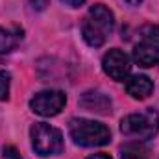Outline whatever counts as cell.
<instances>
[{
  "mask_svg": "<svg viewBox=\"0 0 159 159\" xmlns=\"http://www.w3.org/2000/svg\"><path fill=\"white\" fill-rule=\"evenodd\" d=\"M133 59L141 67H154L159 63V41H143L133 50Z\"/></svg>",
  "mask_w": 159,
  "mask_h": 159,
  "instance_id": "ba28073f",
  "label": "cell"
},
{
  "mask_svg": "<svg viewBox=\"0 0 159 159\" xmlns=\"http://www.w3.org/2000/svg\"><path fill=\"white\" fill-rule=\"evenodd\" d=\"M69 135L80 146H104L111 141V131L107 126L87 119H72L69 122Z\"/></svg>",
  "mask_w": 159,
  "mask_h": 159,
  "instance_id": "7a4b0ae2",
  "label": "cell"
},
{
  "mask_svg": "<svg viewBox=\"0 0 159 159\" xmlns=\"http://www.w3.org/2000/svg\"><path fill=\"white\" fill-rule=\"evenodd\" d=\"M126 91L131 98L135 100H144L152 94L154 91V83L148 76H143V74H137V76H131V78L126 81Z\"/></svg>",
  "mask_w": 159,
  "mask_h": 159,
  "instance_id": "9c48e42d",
  "label": "cell"
},
{
  "mask_svg": "<svg viewBox=\"0 0 159 159\" xmlns=\"http://www.w3.org/2000/svg\"><path fill=\"white\" fill-rule=\"evenodd\" d=\"M87 159H111L107 154H94V156H89Z\"/></svg>",
  "mask_w": 159,
  "mask_h": 159,
  "instance_id": "2e32d148",
  "label": "cell"
},
{
  "mask_svg": "<svg viewBox=\"0 0 159 159\" xmlns=\"http://www.w3.org/2000/svg\"><path fill=\"white\" fill-rule=\"evenodd\" d=\"M61 2H63V4H67L69 7H80L85 0H61Z\"/></svg>",
  "mask_w": 159,
  "mask_h": 159,
  "instance_id": "9a60e30c",
  "label": "cell"
},
{
  "mask_svg": "<svg viewBox=\"0 0 159 159\" xmlns=\"http://www.w3.org/2000/svg\"><path fill=\"white\" fill-rule=\"evenodd\" d=\"M80 106L87 111L98 113V115H109L111 113V98L100 91H87L80 98Z\"/></svg>",
  "mask_w": 159,
  "mask_h": 159,
  "instance_id": "52a82bcc",
  "label": "cell"
},
{
  "mask_svg": "<svg viewBox=\"0 0 159 159\" xmlns=\"http://www.w3.org/2000/svg\"><path fill=\"white\" fill-rule=\"evenodd\" d=\"M113 28H115L113 13L104 4H94L89 9L85 20L81 24V35L89 46L98 48L113 34Z\"/></svg>",
  "mask_w": 159,
  "mask_h": 159,
  "instance_id": "6da1fadb",
  "label": "cell"
},
{
  "mask_svg": "<svg viewBox=\"0 0 159 159\" xmlns=\"http://www.w3.org/2000/svg\"><path fill=\"white\" fill-rule=\"evenodd\" d=\"M67 104V96L61 91H43L30 100V107L41 117H56Z\"/></svg>",
  "mask_w": 159,
  "mask_h": 159,
  "instance_id": "5b68a950",
  "label": "cell"
},
{
  "mask_svg": "<svg viewBox=\"0 0 159 159\" xmlns=\"http://www.w3.org/2000/svg\"><path fill=\"white\" fill-rule=\"evenodd\" d=\"M9 83H11L9 72L0 70V100H7L9 98Z\"/></svg>",
  "mask_w": 159,
  "mask_h": 159,
  "instance_id": "7c38bea8",
  "label": "cell"
},
{
  "mask_svg": "<svg viewBox=\"0 0 159 159\" xmlns=\"http://www.w3.org/2000/svg\"><path fill=\"white\" fill-rule=\"evenodd\" d=\"M30 137H32V146L39 156H57L63 152V135L57 128L50 124L44 122L34 124L30 129Z\"/></svg>",
  "mask_w": 159,
  "mask_h": 159,
  "instance_id": "277c9868",
  "label": "cell"
},
{
  "mask_svg": "<svg viewBox=\"0 0 159 159\" xmlns=\"http://www.w3.org/2000/svg\"><path fill=\"white\" fill-rule=\"evenodd\" d=\"M19 32H11V30H6L0 26V56L2 54H7L15 48V44L19 43Z\"/></svg>",
  "mask_w": 159,
  "mask_h": 159,
  "instance_id": "8fae6325",
  "label": "cell"
},
{
  "mask_svg": "<svg viewBox=\"0 0 159 159\" xmlns=\"http://www.w3.org/2000/svg\"><path fill=\"white\" fill-rule=\"evenodd\" d=\"M141 34H143V37H146V41H159V26L148 24L141 30Z\"/></svg>",
  "mask_w": 159,
  "mask_h": 159,
  "instance_id": "4fadbf2b",
  "label": "cell"
},
{
  "mask_svg": "<svg viewBox=\"0 0 159 159\" xmlns=\"http://www.w3.org/2000/svg\"><path fill=\"white\" fill-rule=\"evenodd\" d=\"M102 69H104V72H106L111 80H115V81H124L126 76L129 74L131 65H129L128 56H126L122 50L113 48V50H109V52L104 56V59H102Z\"/></svg>",
  "mask_w": 159,
  "mask_h": 159,
  "instance_id": "8992f818",
  "label": "cell"
},
{
  "mask_svg": "<svg viewBox=\"0 0 159 159\" xmlns=\"http://www.w3.org/2000/svg\"><path fill=\"white\" fill-rule=\"evenodd\" d=\"M128 2H129L131 6H139V4H141V0H128Z\"/></svg>",
  "mask_w": 159,
  "mask_h": 159,
  "instance_id": "e0dca14e",
  "label": "cell"
},
{
  "mask_svg": "<svg viewBox=\"0 0 159 159\" xmlns=\"http://www.w3.org/2000/svg\"><path fill=\"white\" fill-rule=\"evenodd\" d=\"M159 129V115L154 109L143 111V113H133L120 120V131L126 137L137 139V141H146L152 139Z\"/></svg>",
  "mask_w": 159,
  "mask_h": 159,
  "instance_id": "3957f363",
  "label": "cell"
},
{
  "mask_svg": "<svg viewBox=\"0 0 159 159\" xmlns=\"http://www.w3.org/2000/svg\"><path fill=\"white\" fill-rule=\"evenodd\" d=\"M0 159H20V156H19V152H17L13 146H4V150H2V157Z\"/></svg>",
  "mask_w": 159,
  "mask_h": 159,
  "instance_id": "5bb4252c",
  "label": "cell"
},
{
  "mask_svg": "<svg viewBox=\"0 0 159 159\" xmlns=\"http://www.w3.org/2000/svg\"><path fill=\"white\" fill-rule=\"evenodd\" d=\"M120 159H148V152L139 143H128L120 148Z\"/></svg>",
  "mask_w": 159,
  "mask_h": 159,
  "instance_id": "30bf717a",
  "label": "cell"
}]
</instances>
